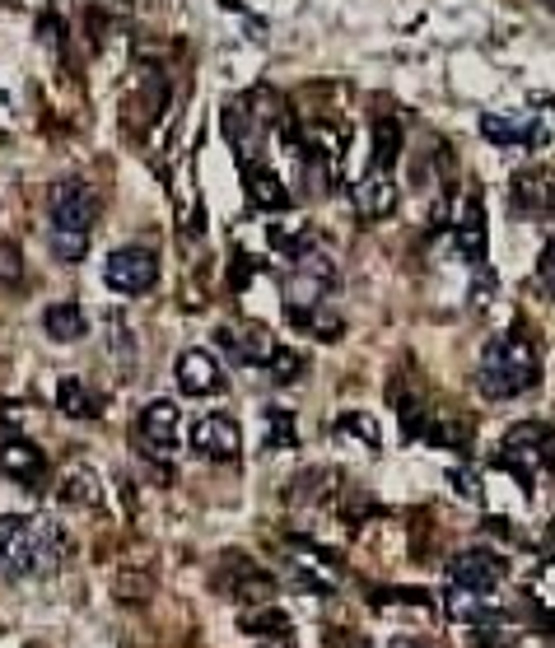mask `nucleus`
<instances>
[{
  "label": "nucleus",
  "mask_w": 555,
  "mask_h": 648,
  "mask_svg": "<svg viewBox=\"0 0 555 648\" xmlns=\"http://www.w3.org/2000/svg\"><path fill=\"white\" fill-rule=\"evenodd\" d=\"M542 290H546V299H551V243H546V252H542Z\"/></svg>",
  "instance_id": "obj_36"
},
{
  "label": "nucleus",
  "mask_w": 555,
  "mask_h": 648,
  "mask_svg": "<svg viewBox=\"0 0 555 648\" xmlns=\"http://www.w3.org/2000/svg\"><path fill=\"white\" fill-rule=\"evenodd\" d=\"M267 369H271V378H275V382H290V378H299V374H304V360L294 355V350L275 345V355L267 360Z\"/></svg>",
  "instance_id": "obj_31"
},
{
  "label": "nucleus",
  "mask_w": 555,
  "mask_h": 648,
  "mask_svg": "<svg viewBox=\"0 0 555 648\" xmlns=\"http://www.w3.org/2000/svg\"><path fill=\"white\" fill-rule=\"evenodd\" d=\"M61 499H71V504H98V499H103L98 476H94V471L84 467V462L71 467V471L61 476Z\"/></svg>",
  "instance_id": "obj_27"
},
{
  "label": "nucleus",
  "mask_w": 555,
  "mask_h": 648,
  "mask_svg": "<svg viewBox=\"0 0 555 648\" xmlns=\"http://www.w3.org/2000/svg\"><path fill=\"white\" fill-rule=\"evenodd\" d=\"M505 574H509L505 559H499L495 551H481V546L458 551L453 559H448V579H453V588L476 592V598H491V592L505 584Z\"/></svg>",
  "instance_id": "obj_7"
},
{
  "label": "nucleus",
  "mask_w": 555,
  "mask_h": 648,
  "mask_svg": "<svg viewBox=\"0 0 555 648\" xmlns=\"http://www.w3.org/2000/svg\"><path fill=\"white\" fill-rule=\"evenodd\" d=\"M536 378H542V360H536L532 341H523L518 331L513 337H495L476 360V392L485 401L523 397L528 388H536Z\"/></svg>",
  "instance_id": "obj_2"
},
{
  "label": "nucleus",
  "mask_w": 555,
  "mask_h": 648,
  "mask_svg": "<svg viewBox=\"0 0 555 648\" xmlns=\"http://www.w3.org/2000/svg\"><path fill=\"white\" fill-rule=\"evenodd\" d=\"M392 210H397V182L388 178V173L369 168L355 182V215L359 220H388Z\"/></svg>",
  "instance_id": "obj_17"
},
{
  "label": "nucleus",
  "mask_w": 555,
  "mask_h": 648,
  "mask_svg": "<svg viewBox=\"0 0 555 648\" xmlns=\"http://www.w3.org/2000/svg\"><path fill=\"white\" fill-rule=\"evenodd\" d=\"M220 350H229V360L243 364V369H267V360L275 355V337L262 322H234L215 331Z\"/></svg>",
  "instance_id": "obj_10"
},
{
  "label": "nucleus",
  "mask_w": 555,
  "mask_h": 648,
  "mask_svg": "<svg viewBox=\"0 0 555 648\" xmlns=\"http://www.w3.org/2000/svg\"><path fill=\"white\" fill-rule=\"evenodd\" d=\"M51 248H57L61 261H80L84 252H90V238H84V234H57V238H51Z\"/></svg>",
  "instance_id": "obj_33"
},
{
  "label": "nucleus",
  "mask_w": 555,
  "mask_h": 648,
  "mask_svg": "<svg viewBox=\"0 0 555 648\" xmlns=\"http://www.w3.org/2000/svg\"><path fill=\"white\" fill-rule=\"evenodd\" d=\"M285 555H290V584L294 588H304V592H332L341 584V559L332 551H322L318 541L290 537L285 541Z\"/></svg>",
  "instance_id": "obj_5"
},
{
  "label": "nucleus",
  "mask_w": 555,
  "mask_h": 648,
  "mask_svg": "<svg viewBox=\"0 0 555 648\" xmlns=\"http://www.w3.org/2000/svg\"><path fill=\"white\" fill-rule=\"evenodd\" d=\"M220 588L229 592L234 602H248V611L257 602H267L271 592H275V574H267L257 559L248 555H224V565H220Z\"/></svg>",
  "instance_id": "obj_9"
},
{
  "label": "nucleus",
  "mask_w": 555,
  "mask_h": 648,
  "mask_svg": "<svg viewBox=\"0 0 555 648\" xmlns=\"http://www.w3.org/2000/svg\"><path fill=\"white\" fill-rule=\"evenodd\" d=\"M108 337H113V360L121 364V374L135 364V331L127 327V318H121V308L108 313Z\"/></svg>",
  "instance_id": "obj_29"
},
{
  "label": "nucleus",
  "mask_w": 555,
  "mask_h": 648,
  "mask_svg": "<svg viewBox=\"0 0 555 648\" xmlns=\"http://www.w3.org/2000/svg\"><path fill=\"white\" fill-rule=\"evenodd\" d=\"M388 401H392V411L402 415V425H406L411 439H421L425 425H429V415H425V407H421V397H415L411 388H402V382H392V388H388Z\"/></svg>",
  "instance_id": "obj_25"
},
{
  "label": "nucleus",
  "mask_w": 555,
  "mask_h": 648,
  "mask_svg": "<svg viewBox=\"0 0 555 648\" xmlns=\"http://www.w3.org/2000/svg\"><path fill=\"white\" fill-rule=\"evenodd\" d=\"M495 467H505L518 476V485L536 490V476L551 467V425H542V420H523V425H513L505 434V444H499L495 452Z\"/></svg>",
  "instance_id": "obj_3"
},
{
  "label": "nucleus",
  "mask_w": 555,
  "mask_h": 648,
  "mask_svg": "<svg viewBox=\"0 0 555 648\" xmlns=\"http://www.w3.org/2000/svg\"><path fill=\"white\" fill-rule=\"evenodd\" d=\"M421 439L435 444V448H458V452H467V448H472V429L458 425V420H429Z\"/></svg>",
  "instance_id": "obj_28"
},
{
  "label": "nucleus",
  "mask_w": 555,
  "mask_h": 648,
  "mask_svg": "<svg viewBox=\"0 0 555 648\" xmlns=\"http://www.w3.org/2000/svg\"><path fill=\"white\" fill-rule=\"evenodd\" d=\"M178 388L187 397H220L229 382H224V369L211 350H182L178 360Z\"/></svg>",
  "instance_id": "obj_16"
},
{
  "label": "nucleus",
  "mask_w": 555,
  "mask_h": 648,
  "mask_svg": "<svg viewBox=\"0 0 555 648\" xmlns=\"http://www.w3.org/2000/svg\"><path fill=\"white\" fill-rule=\"evenodd\" d=\"M178 425H182V411L178 401H150L141 411V444L154 452V458H173L178 452Z\"/></svg>",
  "instance_id": "obj_13"
},
{
  "label": "nucleus",
  "mask_w": 555,
  "mask_h": 648,
  "mask_svg": "<svg viewBox=\"0 0 555 648\" xmlns=\"http://www.w3.org/2000/svg\"><path fill=\"white\" fill-rule=\"evenodd\" d=\"M359 648H369V644H359Z\"/></svg>",
  "instance_id": "obj_39"
},
{
  "label": "nucleus",
  "mask_w": 555,
  "mask_h": 648,
  "mask_svg": "<svg viewBox=\"0 0 555 648\" xmlns=\"http://www.w3.org/2000/svg\"><path fill=\"white\" fill-rule=\"evenodd\" d=\"M392 648H421V644H406V639H402V644H392Z\"/></svg>",
  "instance_id": "obj_38"
},
{
  "label": "nucleus",
  "mask_w": 555,
  "mask_h": 648,
  "mask_svg": "<svg viewBox=\"0 0 555 648\" xmlns=\"http://www.w3.org/2000/svg\"><path fill=\"white\" fill-rule=\"evenodd\" d=\"M290 313H308V308H322V299L336 290V261L327 257L322 248H308L290 261Z\"/></svg>",
  "instance_id": "obj_4"
},
{
  "label": "nucleus",
  "mask_w": 555,
  "mask_h": 648,
  "mask_svg": "<svg viewBox=\"0 0 555 648\" xmlns=\"http://www.w3.org/2000/svg\"><path fill=\"white\" fill-rule=\"evenodd\" d=\"M57 407H61V415H71V420H98L103 415V397L84 378H61L57 382Z\"/></svg>",
  "instance_id": "obj_20"
},
{
  "label": "nucleus",
  "mask_w": 555,
  "mask_h": 648,
  "mask_svg": "<svg viewBox=\"0 0 555 648\" xmlns=\"http://www.w3.org/2000/svg\"><path fill=\"white\" fill-rule=\"evenodd\" d=\"M103 275H108V285L117 290V294H150L154 290V280H160V257H154V248H117L113 257H108V267H103Z\"/></svg>",
  "instance_id": "obj_6"
},
{
  "label": "nucleus",
  "mask_w": 555,
  "mask_h": 648,
  "mask_svg": "<svg viewBox=\"0 0 555 648\" xmlns=\"http://www.w3.org/2000/svg\"><path fill=\"white\" fill-rule=\"evenodd\" d=\"M98 191L90 182H61L51 187V220H57V234H90L98 220Z\"/></svg>",
  "instance_id": "obj_8"
},
{
  "label": "nucleus",
  "mask_w": 555,
  "mask_h": 648,
  "mask_svg": "<svg viewBox=\"0 0 555 648\" xmlns=\"http://www.w3.org/2000/svg\"><path fill=\"white\" fill-rule=\"evenodd\" d=\"M257 648H294L290 639H267V644H257Z\"/></svg>",
  "instance_id": "obj_37"
},
{
  "label": "nucleus",
  "mask_w": 555,
  "mask_h": 648,
  "mask_svg": "<svg viewBox=\"0 0 555 648\" xmlns=\"http://www.w3.org/2000/svg\"><path fill=\"white\" fill-rule=\"evenodd\" d=\"M243 191H248L252 210H267V215H275V210H290V187L275 168H267L262 160H243Z\"/></svg>",
  "instance_id": "obj_15"
},
{
  "label": "nucleus",
  "mask_w": 555,
  "mask_h": 648,
  "mask_svg": "<svg viewBox=\"0 0 555 648\" xmlns=\"http://www.w3.org/2000/svg\"><path fill=\"white\" fill-rule=\"evenodd\" d=\"M192 448H197V458L234 462L243 452V429L234 425L229 415H201L192 425Z\"/></svg>",
  "instance_id": "obj_12"
},
{
  "label": "nucleus",
  "mask_w": 555,
  "mask_h": 648,
  "mask_svg": "<svg viewBox=\"0 0 555 648\" xmlns=\"http://www.w3.org/2000/svg\"><path fill=\"white\" fill-rule=\"evenodd\" d=\"M509 197L518 205V215H551V178L542 168L518 173L513 187H509Z\"/></svg>",
  "instance_id": "obj_19"
},
{
  "label": "nucleus",
  "mask_w": 555,
  "mask_h": 648,
  "mask_svg": "<svg viewBox=\"0 0 555 648\" xmlns=\"http://www.w3.org/2000/svg\"><path fill=\"white\" fill-rule=\"evenodd\" d=\"M271 248L275 252H285L290 261L294 257H299V252H308V248H318V243H314V229H308V224L304 220H285V224H271Z\"/></svg>",
  "instance_id": "obj_23"
},
{
  "label": "nucleus",
  "mask_w": 555,
  "mask_h": 648,
  "mask_svg": "<svg viewBox=\"0 0 555 648\" xmlns=\"http://www.w3.org/2000/svg\"><path fill=\"white\" fill-rule=\"evenodd\" d=\"M267 448H299L294 411H285V407H267Z\"/></svg>",
  "instance_id": "obj_30"
},
{
  "label": "nucleus",
  "mask_w": 555,
  "mask_h": 648,
  "mask_svg": "<svg viewBox=\"0 0 555 648\" xmlns=\"http://www.w3.org/2000/svg\"><path fill=\"white\" fill-rule=\"evenodd\" d=\"M0 280H5V285H24V257L10 238L0 243Z\"/></svg>",
  "instance_id": "obj_32"
},
{
  "label": "nucleus",
  "mask_w": 555,
  "mask_h": 648,
  "mask_svg": "<svg viewBox=\"0 0 555 648\" xmlns=\"http://www.w3.org/2000/svg\"><path fill=\"white\" fill-rule=\"evenodd\" d=\"M66 559V528L47 514H0V569L10 579H47Z\"/></svg>",
  "instance_id": "obj_1"
},
{
  "label": "nucleus",
  "mask_w": 555,
  "mask_h": 648,
  "mask_svg": "<svg viewBox=\"0 0 555 648\" xmlns=\"http://www.w3.org/2000/svg\"><path fill=\"white\" fill-rule=\"evenodd\" d=\"M336 434L351 444H364V448H383V429H378V420L369 411H341Z\"/></svg>",
  "instance_id": "obj_24"
},
{
  "label": "nucleus",
  "mask_w": 555,
  "mask_h": 648,
  "mask_svg": "<svg viewBox=\"0 0 555 648\" xmlns=\"http://www.w3.org/2000/svg\"><path fill=\"white\" fill-rule=\"evenodd\" d=\"M397 154H402V121H397V117H378L374 121V168L388 173L397 164Z\"/></svg>",
  "instance_id": "obj_22"
},
{
  "label": "nucleus",
  "mask_w": 555,
  "mask_h": 648,
  "mask_svg": "<svg viewBox=\"0 0 555 648\" xmlns=\"http://www.w3.org/2000/svg\"><path fill=\"white\" fill-rule=\"evenodd\" d=\"M453 248H458L462 261H472V267H481V261H485V205L476 197H467L462 210H458Z\"/></svg>",
  "instance_id": "obj_18"
},
{
  "label": "nucleus",
  "mask_w": 555,
  "mask_h": 648,
  "mask_svg": "<svg viewBox=\"0 0 555 648\" xmlns=\"http://www.w3.org/2000/svg\"><path fill=\"white\" fill-rule=\"evenodd\" d=\"M43 331L51 341H84L90 337V318L80 313V304H51L43 313Z\"/></svg>",
  "instance_id": "obj_21"
},
{
  "label": "nucleus",
  "mask_w": 555,
  "mask_h": 648,
  "mask_svg": "<svg viewBox=\"0 0 555 648\" xmlns=\"http://www.w3.org/2000/svg\"><path fill=\"white\" fill-rule=\"evenodd\" d=\"M448 476H453V485L462 490L467 499H476V504L485 499V490H481V476H476V471H467V467H453V471H448Z\"/></svg>",
  "instance_id": "obj_34"
},
{
  "label": "nucleus",
  "mask_w": 555,
  "mask_h": 648,
  "mask_svg": "<svg viewBox=\"0 0 555 648\" xmlns=\"http://www.w3.org/2000/svg\"><path fill=\"white\" fill-rule=\"evenodd\" d=\"M238 629H243V635H271V639H285L290 616H285V611H275V606H257V611H243V616H238Z\"/></svg>",
  "instance_id": "obj_26"
},
{
  "label": "nucleus",
  "mask_w": 555,
  "mask_h": 648,
  "mask_svg": "<svg viewBox=\"0 0 555 648\" xmlns=\"http://www.w3.org/2000/svg\"><path fill=\"white\" fill-rule=\"evenodd\" d=\"M0 471H5L14 485H24V490H43L51 467H47V452L38 444L10 439V444H0Z\"/></svg>",
  "instance_id": "obj_14"
},
{
  "label": "nucleus",
  "mask_w": 555,
  "mask_h": 648,
  "mask_svg": "<svg viewBox=\"0 0 555 648\" xmlns=\"http://www.w3.org/2000/svg\"><path fill=\"white\" fill-rule=\"evenodd\" d=\"M491 299H495V275L481 271L476 275V290H472V313H485V308H491Z\"/></svg>",
  "instance_id": "obj_35"
},
{
  "label": "nucleus",
  "mask_w": 555,
  "mask_h": 648,
  "mask_svg": "<svg viewBox=\"0 0 555 648\" xmlns=\"http://www.w3.org/2000/svg\"><path fill=\"white\" fill-rule=\"evenodd\" d=\"M481 136L491 140V145H532V150H542V145H551V113L546 117L485 113L481 117Z\"/></svg>",
  "instance_id": "obj_11"
}]
</instances>
